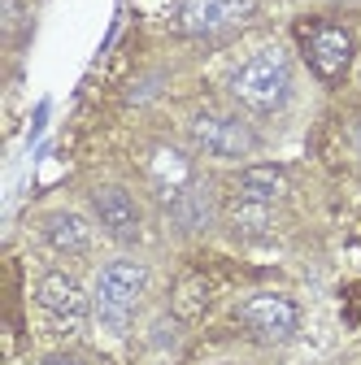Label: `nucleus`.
Listing matches in <instances>:
<instances>
[{"label": "nucleus", "mask_w": 361, "mask_h": 365, "mask_svg": "<svg viewBox=\"0 0 361 365\" xmlns=\"http://www.w3.org/2000/svg\"><path fill=\"white\" fill-rule=\"evenodd\" d=\"M240 196L248 200H261V205H275L288 196V174L279 165H253L240 174Z\"/></svg>", "instance_id": "nucleus-10"}, {"label": "nucleus", "mask_w": 361, "mask_h": 365, "mask_svg": "<svg viewBox=\"0 0 361 365\" xmlns=\"http://www.w3.org/2000/svg\"><path fill=\"white\" fill-rule=\"evenodd\" d=\"M188 135L205 157H218V161H240L257 148V135L248 130V122L235 113H222V109H200Z\"/></svg>", "instance_id": "nucleus-4"}, {"label": "nucleus", "mask_w": 361, "mask_h": 365, "mask_svg": "<svg viewBox=\"0 0 361 365\" xmlns=\"http://www.w3.org/2000/svg\"><path fill=\"white\" fill-rule=\"evenodd\" d=\"M166 205H170V217L178 222V226H188V231H196V226H205V217H209V196H205V187H183V192H174V196H166Z\"/></svg>", "instance_id": "nucleus-12"}, {"label": "nucleus", "mask_w": 361, "mask_h": 365, "mask_svg": "<svg viewBox=\"0 0 361 365\" xmlns=\"http://www.w3.org/2000/svg\"><path fill=\"white\" fill-rule=\"evenodd\" d=\"M218 365H231V361H218Z\"/></svg>", "instance_id": "nucleus-14"}, {"label": "nucleus", "mask_w": 361, "mask_h": 365, "mask_svg": "<svg viewBox=\"0 0 361 365\" xmlns=\"http://www.w3.org/2000/svg\"><path fill=\"white\" fill-rule=\"evenodd\" d=\"M35 300H39V309L49 313L57 327H78L87 317V309H92L87 296H83V287L70 279V274H61V269H49L35 283Z\"/></svg>", "instance_id": "nucleus-8"}, {"label": "nucleus", "mask_w": 361, "mask_h": 365, "mask_svg": "<svg viewBox=\"0 0 361 365\" xmlns=\"http://www.w3.org/2000/svg\"><path fill=\"white\" fill-rule=\"evenodd\" d=\"M257 9V0H183L178 5V35L188 39H218L240 31Z\"/></svg>", "instance_id": "nucleus-5"}, {"label": "nucleus", "mask_w": 361, "mask_h": 365, "mask_svg": "<svg viewBox=\"0 0 361 365\" xmlns=\"http://www.w3.org/2000/svg\"><path fill=\"white\" fill-rule=\"evenodd\" d=\"M39 231H44V240H49L57 252H70V257H78V252L92 248V226H87L83 213H70V209L49 213V217L39 222Z\"/></svg>", "instance_id": "nucleus-9"}, {"label": "nucleus", "mask_w": 361, "mask_h": 365, "mask_svg": "<svg viewBox=\"0 0 361 365\" xmlns=\"http://www.w3.org/2000/svg\"><path fill=\"white\" fill-rule=\"evenodd\" d=\"M148 174H153V182H157L166 196L192 187V165H188L183 153H174V148H157L153 161H148Z\"/></svg>", "instance_id": "nucleus-11"}, {"label": "nucleus", "mask_w": 361, "mask_h": 365, "mask_svg": "<svg viewBox=\"0 0 361 365\" xmlns=\"http://www.w3.org/2000/svg\"><path fill=\"white\" fill-rule=\"evenodd\" d=\"M296 48H300L305 66L331 87L344 83V74L352 66V35L327 18H300L296 22Z\"/></svg>", "instance_id": "nucleus-3"}, {"label": "nucleus", "mask_w": 361, "mask_h": 365, "mask_svg": "<svg viewBox=\"0 0 361 365\" xmlns=\"http://www.w3.org/2000/svg\"><path fill=\"white\" fill-rule=\"evenodd\" d=\"M92 209H96L101 226H105L118 244H135V240H140L144 213H140V205H135V196H131L126 187H118V182L96 187V192H92Z\"/></svg>", "instance_id": "nucleus-7"}, {"label": "nucleus", "mask_w": 361, "mask_h": 365, "mask_svg": "<svg viewBox=\"0 0 361 365\" xmlns=\"http://www.w3.org/2000/svg\"><path fill=\"white\" fill-rule=\"evenodd\" d=\"M231 96L248 113H279L292 101V61L283 48H261L231 74Z\"/></svg>", "instance_id": "nucleus-1"}, {"label": "nucleus", "mask_w": 361, "mask_h": 365, "mask_svg": "<svg viewBox=\"0 0 361 365\" xmlns=\"http://www.w3.org/2000/svg\"><path fill=\"white\" fill-rule=\"evenodd\" d=\"M39 365H83V361H78V356H66V352H61V356H44Z\"/></svg>", "instance_id": "nucleus-13"}, {"label": "nucleus", "mask_w": 361, "mask_h": 365, "mask_svg": "<svg viewBox=\"0 0 361 365\" xmlns=\"http://www.w3.org/2000/svg\"><path fill=\"white\" fill-rule=\"evenodd\" d=\"M144 287H148V269L140 261L118 257V261L101 265V274H96V296H92L96 322L109 327V331H126V322H131L135 304H140Z\"/></svg>", "instance_id": "nucleus-2"}, {"label": "nucleus", "mask_w": 361, "mask_h": 365, "mask_svg": "<svg viewBox=\"0 0 361 365\" xmlns=\"http://www.w3.org/2000/svg\"><path fill=\"white\" fill-rule=\"evenodd\" d=\"M240 322L253 339L261 344H288L300 327V309L292 296H279V292H253L244 304H240Z\"/></svg>", "instance_id": "nucleus-6"}]
</instances>
